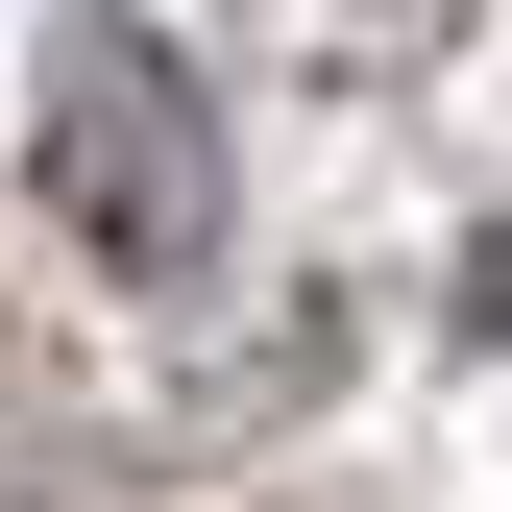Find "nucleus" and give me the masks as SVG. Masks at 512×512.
Returning <instances> with one entry per match:
<instances>
[{
    "mask_svg": "<svg viewBox=\"0 0 512 512\" xmlns=\"http://www.w3.org/2000/svg\"><path fill=\"white\" fill-rule=\"evenodd\" d=\"M25 171H49V220H74L98 269H147V293L220 244V98L171 74V25H122V0H74V25H49Z\"/></svg>",
    "mask_w": 512,
    "mask_h": 512,
    "instance_id": "f257e3e1",
    "label": "nucleus"
}]
</instances>
